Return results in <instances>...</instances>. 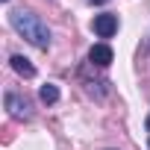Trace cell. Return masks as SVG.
I'll use <instances>...</instances> for the list:
<instances>
[{
  "label": "cell",
  "mask_w": 150,
  "mask_h": 150,
  "mask_svg": "<svg viewBox=\"0 0 150 150\" xmlns=\"http://www.w3.org/2000/svg\"><path fill=\"white\" fill-rule=\"evenodd\" d=\"M91 30H94L100 38H112V35L118 33V15H94Z\"/></svg>",
  "instance_id": "2"
},
{
  "label": "cell",
  "mask_w": 150,
  "mask_h": 150,
  "mask_svg": "<svg viewBox=\"0 0 150 150\" xmlns=\"http://www.w3.org/2000/svg\"><path fill=\"white\" fill-rule=\"evenodd\" d=\"M9 62H12V68L21 74V77H27V80H30V77H35V68H33V65H30V59H24L21 53H15Z\"/></svg>",
  "instance_id": "5"
},
{
  "label": "cell",
  "mask_w": 150,
  "mask_h": 150,
  "mask_svg": "<svg viewBox=\"0 0 150 150\" xmlns=\"http://www.w3.org/2000/svg\"><path fill=\"white\" fill-rule=\"evenodd\" d=\"M38 97H41V103H56V100H59V88H56L53 83H47V86L38 88Z\"/></svg>",
  "instance_id": "6"
},
{
  "label": "cell",
  "mask_w": 150,
  "mask_h": 150,
  "mask_svg": "<svg viewBox=\"0 0 150 150\" xmlns=\"http://www.w3.org/2000/svg\"><path fill=\"white\" fill-rule=\"evenodd\" d=\"M9 24H12L15 33L24 35L30 44H35V47H41V50L50 47V30H47V24H44L38 15H33V12H27V9H12V12H9Z\"/></svg>",
  "instance_id": "1"
},
{
  "label": "cell",
  "mask_w": 150,
  "mask_h": 150,
  "mask_svg": "<svg viewBox=\"0 0 150 150\" xmlns=\"http://www.w3.org/2000/svg\"><path fill=\"white\" fill-rule=\"evenodd\" d=\"M3 100H6V109H9V115H12V118L27 121V118L33 115V112H30V103H27V100H21L15 91H6V97H3Z\"/></svg>",
  "instance_id": "3"
},
{
  "label": "cell",
  "mask_w": 150,
  "mask_h": 150,
  "mask_svg": "<svg viewBox=\"0 0 150 150\" xmlns=\"http://www.w3.org/2000/svg\"><path fill=\"white\" fill-rule=\"evenodd\" d=\"M97 3H106V0H97Z\"/></svg>",
  "instance_id": "7"
},
{
  "label": "cell",
  "mask_w": 150,
  "mask_h": 150,
  "mask_svg": "<svg viewBox=\"0 0 150 150\" xmlns=\"http://www.w3.org/2000/svg\"><path fill=\"white\" fill-rule=\"evenodd\" d=\"M112 59H115V53H112V47H109V44H94V47L88 50V62H91V65H97V68L112 65Z\"/></svg>",
  "instance_id": "4"
}]
</instances>
